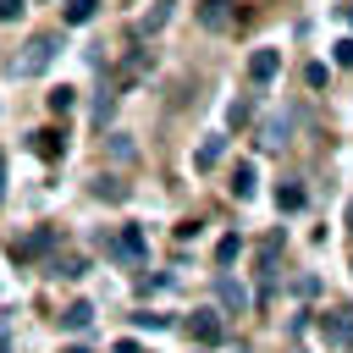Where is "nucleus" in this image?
Returning <instances> with one entry per match:
<instances>
[{
	"label": "nucleus",
	"mask_w": 353,
	"mask_h": 353,
	"mask_svg": "<svg viewBox=\"0 0 353 353\" xmlns=\"http://www.w3.org/2000/svg\"><path fill=\"white\" fill-rule=\"evenodd\" d=\"M55 50H61V33H33V39L22 44V55L11 61V72H17V77H44L50 61H55Z\"/></svg>",
	"instance_id": "f257e3e1"
},
{
	"label": "nucleus",
	"mask_w": 353,
	"mask_h": 353,
	"mask_svg": "<svg viewBox=\"0 0 353 353\" xmlns=\"http://www.w3.org/2000/svg\"><path fill=\"white\" fill-rule=\"evenodd\" d=\"M182 331H188L199 347H215V342L226 336V325H221V314H215V309H193V314L182 320Z\"/></svg>",
	"instance_id": "f03ea898"
},
{
	"label": "nucleus",
	"mask_w": 353,
	"mask_h": 353,
	"mask_svg": "<svg viewBox=\"0 0 353 353\" xmlns=\"http://www.w3.org/2000/svg\"><path fill=\"white\" fill-rule=\"evenodd\" d=\"M105 254H116V259H127V265H138L143 254H149V237H143V226H121L110 243H105Z\"/></svg>",
	"instance_id": "7ed1b4c3"
},
{
	"label": "nucleus",
	"mask_w": 353,
	"mask_h": 353,
	"mask_svg": "<svg viewBox=\"0 0 353 353\" xmlns=\"http://www.w3.org/2000/svg\"><path fill=\"white\" fill-rule=\"evenodd\" d=\"M55 243H61V237H55V226H39V232H28L22 243H11V254H17V259H39V254H50Z\"/></svg>",
	"instance_id": "20e7f679"
},
{
	"label": "nucleus",
	"mask_w": 353,
	"mask_h": 353,
	"mask_svg": "<svg viewBox=\"0 0 353 353\" xmlns=\"http://www.w3.org/2000/svg\"><path fill=\"white\" fill-rule=\"evenodd\" d=\"M276 72H281V50H270V44H265V50H254V55H248V77H254V83H270Z\"/></svg>",
	"instance_id": "39448f33"
},
{
	"label": "nucleus",
	"mask_w": 353,
	"mask_h": 353,
	"mask_svg": "<svg viewBox=\"0 0 353 353\" xmlns=\"http://www.w3.org/2000/svg\"><path fill=\"white\" fill-rule=\"evenodd\" d=\"M215 298H221V309H248V287L237 281V276H215Z\"/></svg>",
	"instance_id": "423d86ee"
},
{
	"label": "nucleus",
	"mask_w": 353,
	"mask_h": 353,
	"mask_svg": "<svg viewBox=\"0 0 353 353\" xmlns=\"http://www.w3.org/2000/svg\"><path fill=\"white\" fill-rule=\"evenodd\" d=\"M320 336H325V342H353V309H331V314L320 320Z\"/></svg>",
	"instance_id": "0eeeda50"
},
{
	"label": "nucleus",
	"mask_w": 353,
	"mask_h": 353,
	"mask_svg": "<svg viewBox=\"0 0 353 353\" xmlns=\"http://www.w3.org/2000/svg\"><path fill=\"white\" fill-rule=\"evenodd\" d=\"M33 154H39V160H55V154H66V132H55V127L33 132Z\"/></svg>",
	"instance_id": "6e6552de"
},
{
	"label": "nucleus",
	"mask_w": 353,
	"mask_h": 353,
	"mask_svg": "<svg viewBox=\"0 0 353 353\" xmlns=\"http://www.w3.org/2000/svg\"><path fill=\"white\" fill-rule=\"evenodd\" d=\"M61 325H66V331H88V325H94V303H88V298L66 303V309H61Z\"/></svg>",
	"instance_id": "1a4fd4ad"
},
{
	"label": "nucleus",
	"mask_w": 353,
	"mask_h": 353,
	"mask_svg": "<svg viewBox=\"0 0 353 353\" xmlns=\"http://www.w3.org/2000/svg\"><path fill=\"white\" fill-rule=\"evenodd\" d=\"M221 154H226V138H204V143H199V154H193V171H215V165H221Z\"/></svg>",
	"instance_id": "9d476101"
},
{
	"label": "nucleus",
	"mask_w": 353,
	"mask_h": 353,
	"mask_svg": "<svg viewBox=\"0 0 353 353\" xmlns=\"http://www.w3.org/2000/svg\"><path fill=\"white\" fill-rule=\"evenodd\" d=\"M171 11H176V0H154V6L143 11V22H138V33H160V28L171 22Z\"/></svg>",
	"instance_id": "9b49d317"
},
{
	"label": "nucleus",
	"mask_w": 353,
	"mask_h": 353,
	"mask_svg": "<svg viewBox=\"0 0 353 353\" xmlns=\"http://www.w3.org/2000/svg\"><path fill=\"white\" fill-rule=\"evenodd\" d=\"M199 22L204 28H226L232 22V0H199Z\"/></svg>",
	"instance_id": "f8f14e48"
},
{
	"label": "nucleus",
	"mask_w": 353,
	"mask_h": 353,
	"mask_svg": "<svg viewBox=\"0 0 353 353\" xmlns=\"http://www.w3.org/2000/svg\"><path fill=\"white\" fill-rule=\"evenodd\" d=\"M226 188H232V199H237V204H248V199H254V165H237Z\"/></svg>",
	"instance_id": "ddd939ff"
},
{
	"label": "nucleus",
	"mask_w": 353,
	"mask_h": 353,
	"mask_svg": "<svg viewBox=\"0 0 353 353\" xmlns=\"http://www.w3.org/2000/svg\"><path fill=\"white\" fill-rule=\"evenodd\" d=\"M303 204H309V193H303L298 182H281V188H276V210H303Z\"/></svg>",
	"instance_id": "4468645a"
},
{
	"label": "nucleus",
	"mask_w": 353,
	"mask_h": 353,
	"mask_svg": "<svg viewBox=\"0 0 353 353\" xmlns=\"http://www.w3.org/2000/svg\"><path fill=\"white\" fill-rule=\"evenodd\" d=\"M94 11H99V0H66V11H61V17H66L72 28H83V22H94Z\"/></svg>",
	"instance_id": "2eb2a0df"
},
{
	"label": "nucleus",
	"mask_w": 353,
	"mask_h": 353,
	"mask_svg": "<svg viewBox=\"0 0 353 353\" xmlns=\"http://www.w3.org/2000/svg\"><path fill=\"white\" fill-rule=\"evenodd\" d=\"M44 105H50L55 116H66V110L77 105V88H66V83H61V88H50V94H44Z\"/></svg>",
	"instance_id": "dca6fc26"
},
{
	"label": "nucleus",
	"mask_w": 353,
	"mask_h": 353,
	"mask_svg": "<svg viewBox=\"0 0 353 353\" xmlns=\"http://www.w3.org/2000/svg\"><path fill=\"white\" fill-rule=\"evenodd\" d=\"M287 132H292V121L281 116V121H265V132H259V143H270V149H281L287 143Z\"/></svg>",
	"instance_id": "f3484780"
},
{
	"label": "nucleus",
	"mask_w": 353,
	"mask_h": 353,
	"mask_svg": "<svg viewBox=\"0 0 353 353\" xmlns=\"http://www.w3.org/2000/svg\"><path fill=\"white\" fill-rule=\"evenodd\" d=\"M50 276H66V281H77V276H83V259H77V254H66V259H55V265H50Z\"/></svg>",
	"instance_id": "a211bd4d"
},
{
	"label": "nucleus",
	"mask_w": 353,
	"mask_h": 353,
	"mask_svg": "<svg viewBox=\"0 0 353 353\" xmlns=\"http://www.w3.org/2000/svg\"><path fill=\"white\" fill-rule=\"evenodd\" d=\"M110 110H116V94L105 88V94L94 99V127H105V121H110Z\"/></svg>",
	"instance_id": "6ab92c4d"
},
{
	"label": "nucleus",
	"mask_w": 353,
	"mask_h": 353,
	"mask_svg": "<svg viewBox=\"0 0 353 353\" xmlns=\"http://www.w3.org/2000/svg\"><path fill=\"white\" fill-rule=\"evenodd\" d=\"M94 199H127V188H121L116 176H99V182H94Z\"/></svg>",
	"instance_id": "aec40b11"
},
{
	"label": "nucleus",
	"mask_w": 353,
	"mask_h": 353,
	"mask_svg": "<svg viewBox=\"0 0 353 353\" xmlns=\"http://www.w3.org/2000/svg\"><path fill=\"white\" fill-rule=\"evenodd\" d=\"M237 248H243L237 237H221V243H215V259H221V265H232V259H237Z\"/></svg>",
	"instance_id": "412c9836"
},
{
	"label": "nucleus",
	"mask_w": 353,
	"mask_h": 353,
	"mask_svg": "<svg viewBox=\"0 0 353 353\" xmlns=\"http://www.w3.org/2000/svg\"><path fill=\"white\" fill-rule=\"evenodd\" d=\"M132 320H138V325H143V331H165V325H171V320H165V314H132Z\"/></svg>",
	"instance_id": "4be33fe9"
},
{
	"label": "nucleus",
	"mask_w": 353,
	"mask_h": 353,
	"mask_svg": "<svg viewBox=\"0 0 353 353\" xmlns=\"http://www.w3.org/2000/svg\"><path fill=\"white\" fill-rule=\"evenodd\" d=\"M331 50H336V66H353V39H336Z\"/></svg>",
	"instance_id": "5701e85b"
},
{
	"label": "nucleus",
	"mask_w": 353,
	"mask_h": 353,
	"mask_svg": "<svg viewBox=\"0 0 353 353\" xmlns=\"http://www.w3.org/2000/svg\"><path fill=\"white\" fill-rule=\"evenodd\" d=\"M28 11V0H0V22H11V17H22Z\"/></svg>",
	"instance_id": "b1692460"
},
{
	"label": "nucleus",
	"mask_w": 353,
	"mask_h": 353,
	"mask_svg": "<svg viewBox=\"0 0 353 353\" xmlns=\"http://www.w3.org/2000/svg\"><path fill=\"white\" fill-rule=\"evenodd\" d=\"M303 83H309V88H320V83H325V66H320V61H309V72H303Z\"/></svg>",
	"instance_id": "393cba45"
},
{
	"label": "nucleus",
	"mask_w": 353,
	"mask_h": 353,
	"mask_svg": "<svg viewBox=\"0 0 353 353\" xmlns=\"http://www.w3.org/2000/svg\"><path fill=\"white\" fill-rule=\"evenodd\" d=\"M110 353H138V342H132V336H121V342H116Z\"/></svg>",
	"instance_id": "a878e982"
},
{
	"label": "nucleus",
	"mask_w": 353,
	"mask_h": 353,
	"mask_svg": "<svg viewBox=\"0 0 353 353\" xmlns=\"http://www.w3.org/2000/svg\"><path fill=\"white\" fill-rule=\"evenodd\" d=\"M0 353H11V331L6 325H0Z\"/></svg>",
	"instance_id": "bb28decb"
},
{
	"label": "nucleus",
	"mask_w": 353,
	"mask_h": 353,
	"mask_svg": "<svg viewBox=\"0 0 353 353\" xmlns=\"http://www.w3.org/2000/svg\"><path fill=\"white\" fill-rule=\"evenodd\" d=\"M0 199H6V154H0Z\"/></svg>",
	"instance_id": "cd10ccee"
},
{
	"label": "nucleus",
	"mask_w": 353,
	"mask_h": 353,
	"mask_svg": "<svg viewBox=\"0 0 353 353\" xmlns=\"http://www.w3.org/2000/svg\"><path fill=\"white\" fill-rule=\"evenodd\" d=\"M347 232H353V199H347Z\"/></svg>",
	"instance_id": "c85d7f7f"
},
{
	"label": "nucleus",
	"mask_w": 353,
	"mask_h": 353,
	"mask_svg": "<svg viewBox=\"0 0 353 353\" xmlns=\"http://www.w3.org/2000/svg\"><path fill=\"white\" fill-rule=\"evenodd\" d=\"M66 353H88V347H66Z\"/></svg>",
	"instance_id": "c756f323"
},
{
	"label": "nucleus",
	"mask_w": 353,
	"mask_h": 353,
	"mask_svg": "<svg viewBox=\"0 0 353 353\" xmlns=\"http://www.w3.org/2000/svg\"><path fill=\"white\" fill-rule=\"evenodd\" d=\"M347 28H353V6H347Z\"/></svg>",
	"instance_id": "7c9ffc66"
}]
</instances>
